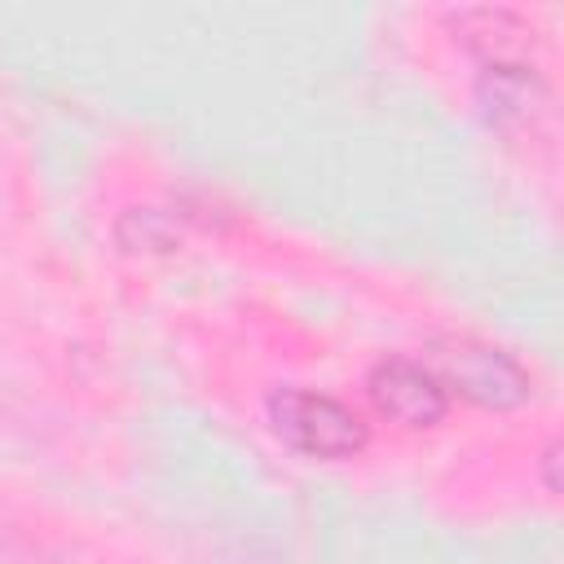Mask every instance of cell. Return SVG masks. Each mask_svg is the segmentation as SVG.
<instances>
[{
	"instance_id": "obj_1",
	"label": "cell",
	"mask_w": 564,
	"mask_h": 564,
	"mask_svg": "<svg viewBox=\"0 0 564 564\" xmlns=\"http://www.w3.org/2000/svg\"><path fill=\"white\" fill-rule=\"evenodd\" d=\"M273 432L308 458H348L366 445V423L335 397L308 388H282L269 397Z\"/></svg>"
},
{
	"instance_id": "obj_2",
	"label": "cell",
	"mask_w": 564,
	"mask_h": 564,
	"mask_svg": "<svg viewBox=\"0 0 564 564\" xmlns=\"http://www.w3.org/2000/svg\"><path fill=\"white\" fill-rule=\"evenodd\" d=\"M441 383H454L467 401L489 405V410H511L529 397V375L520 370L516 357L476 344V339H449L436 344V370Z\"/></svg>"
},
{
	"instance_id": "obj_3",
	"label": "cell",
	"mask_w": 564,
	"mask_h": 564,
	"mask_svg": "<svg viewBox=\"0 0 564 564\" xmlns=\"http://www.w3.org/2000/svg\"><path fill=\"white\" fill-rule=\"evenodd\" d=\"M370 397L388 419L405 427H432L449 410L445 383L427 366L405 361V357H388L370 370Z\"/></svg>"
}]
</instances>
